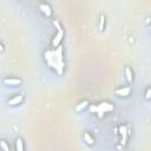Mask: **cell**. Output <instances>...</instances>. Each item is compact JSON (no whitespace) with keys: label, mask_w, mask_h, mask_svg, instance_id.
<instances>
[{"label":"cell","mask_w":151,"mask_h":151,"mask_svg":"<svg viewBox=\"0 0 151 151\" xmlns=\"http://www.w3.org/2000/svg\"><path fill=\"white\" fill-rule=\"evenodd\" d=\"M83 138H84V140H85V143H86L87 145H93V144H94V139H93V137H92L88 132H85V133L83 134Z\"/></svg>","instance_id":"cell-10"},{"label":"cell","mask_w":151,"mask_h":151,"mask_svg":"<svg viewBox=\"0 0 151 151\" xmlns=\"http://www.w3.org/2000/svg\"><path fill=\"white\" fill-rule=\"evenodd\" d=\"M22 99H24V97H22V94H18V96H14L13 98H11V99H8V105H11V106H14V105H18V104H20L21 101H22Z\"/></svg>","instance_id":"cell-9"},{"label":"cell","mask_w":151,"mask_h":151,"mask_svg":"<svg viewBox=\"0 0 151 151\" xmlns=\"http://www.w3.org/2000/svg\"><path fill=\"white\" fill-rule=\"evenodd\" d=\"M104 25H105V17L101 15L100 17V20H99V31H103L104 29Z\"/></svg>","instance_id":"cell-14"},{"label":"cell","mask_w":151,"mask_h":151,"mask_svg":"<svg viewBox=\"0 0 151 151\" xmlns=\"http://www.w3.org/2000/svg\"><path fill=\"white\" fill-rule=\"evenodd\" d=\"M0 146H1L2 151H9V146H8V144L5 140H1L0 142Z\"/></svg>","instance_id":"cell-13"},{"label":"cell","mask_w":151,"mask_h":151,"mask_svg":"<svg viewBox=\"0 0 151 151\" xmlns=\"http://www.w3.org/2000/svg\"><path fill=\"white\" fill-rule=\"evenodd\" d=\"M45 61L47 65L53 68L58 76H61L64 73L65 68V63H64V57H63V47L59 46L54 50H48L44 53Z\"/></svg>","instance_id":"cell-1"},{"label":"cell","mask_w":151,"mask_h":151,"mask_svg":"<svg viewBox=\"0 0 151 151\" xmlns=\"http://www.w3.org/2000/svg\"><path fill=\"white\" fill-rule=\"evenodd\" d=\"M87 104H88V103H87L86 100H84V101L79 103V104H78V105L76 106V111H77V112H80L81 110H84V109H85V107L87 106Z\"/></svg>","instance_id":"cell-12"},{"label":"cell","mask_w":151,"mask_h":151,"mask_svg":"<svg viewBox=\"0 0 151 151\" xmlns=\"http://www.w3.org/2000/svg\"><path fill=\"white\" fill-rule=\"evenodd\" d=\"M114 94H117L118 97H129L131 94V87L130 86H125V87L117 88L114 91Z\"/></svg>","instance_id":"cell-6"},{"label":"cell","mask_w":151,"mask_h":151,"mask_svg":"<svg viewBox=\"0 0 151 151\" xmlns=\"http://www.w3.org/2000/svg\"><path fill=\"white\" fill-rule=\"evenodd\" d=\"M118 131H119V134H120V145L124 147L126 145L127 137H129V133L130 132L127 131V126H125V125H120L119 129H118Z\"/></svg>","instance_id":"cell-3"},{"label":"cell","mask_w":151,"mask_h":151,"mask_svg":"<svg viewBox=\"0 0 151 151\" xmlns=\"http://www.w3.org/2000/svg\"><path fill=\"white\" fill-rule=\"evenodd\" d=\"M113 111V105L109 101H101L99 104L96 105H91L90 106V112L91 113H96L98 118H103V116L107 112Z\"/></svg>","instance_id":"cell-2"},{"label":"cell","mask_w":151,"mask_h":151,"mask_svg":"<svg viewBox=\"0 0 151 151\" xmlns=\"http://www.w3.org/2000/svg\"><path fill=\"white\" fill-rule=\"evenodd\" d=\"M4 84L5 85H9V86H17L21 84V80L19 78H5L4 79Z\"/></svg>","instance_id":"cell-7"},{"label":"cell","mask_w":151,"mask_h":151,"mask_svg":"<svg viewBox=\"0 0 151 151\" xmlns=\"http://www.w3.org/2000/svg\"><path fill=\"white\" fill-rule=\"evenodd\" d=\"M15 151H24V142L21 138L15 139Z\"/></svg>","instance_id":"cell-11"},{"label":"cell","mask_w":151,"mask_h":151,"mask_svg":"<svg viewBox=\"0 0 151 151\" xmlns=\"http://www.w3.org/2000/svg\"><path fill=\"white\" fill-rule=\"evenodd\" d=\"M124 76H125V79H126L127 84H132V81H133V74H132V70H131L129 66L125 67V70H124Z\"/></svg>","instance_id":"cell-8"},{"label":"cell","mask_w":151,"mask_h":151,"mask_svg":"<svg viewBox=\"0 0 151 151\" xmlns=\"http://www.w3.org/2000/svg\"><path fill=\"white\" fill-rule=\"evenodd\" d=\"M39 9H40V12H41L45 17H47V18H50V17L52 15V8H51V6H50L48 4L41 2V4L39 5Z\"/></svg>","instance_id":"cell-5"},{"label":"cell","mask_w":151,"mask_h":151,"mask_svg":"<svg viewBox=\"0 0 151 151\" xmlns=\"http://www.w3.org/2000/svg\"><path fill=\"white\" fill-rule=\"evenodd\" d=\"M53 25L57 27V29H58V31H63V28H61V26H60V24H59V21H58V20H53Z\"/></svg>","instance_id":"cell-16"},{"label":"cell","mask_w":151,"mask_h":151,"mask_svg":"<svg viewBox=\"0 0 151 151\" xmlns=\"http://www.w3.org/2000/svg\"><path fill=\"white\" fill-rule=\"evenodd\" d=\"M145 99H147V100H150L151 99V87H149L146 91H145Z\"/></svg>","instance_id":"cell-15"},{"label":"cell","mask_w":151,"mask_h":151,"mask_svg":"<svg viewBox=\"0 0 151 151\" xmlns=\"http://www.w3.org/2000/svg\"><path fill=\"white\" fill-rule=\"evenodd\" d=\"M63 37H64V31H58L57 34L54 35V38H53L52 41H51V44H52V46H53L54 48H57V47L60 46V42H61V40H63Z\"/></svg>","instance_id":"cell-4"}]
</instances>
